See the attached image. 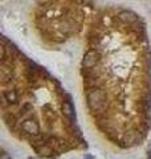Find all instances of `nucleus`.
<instances>
[{"label": "nucleus", "instance_id": "obj_1", "mask_svg": "<svg viewBox=\"0 0 151 159\" xmlns=\"http://www.w3.org/2000/svg\"><path fill=\"white\" fill-rule=\"evenodd\" d=\"M105 99H106V96L99 89H92L88 93V105L92 110H101L105 105Z\"/></svg>", "mask_w": 151, "mask_h": 159}, {"label": "nucleus", "instance_id": "obj_2", "mask_svg": "<svg viewBox=\"0 0 151 159\" xmlns=\"http://www.w3.org/2000/svg\"><path fill=\"white\" fill-rule=\"evenodd\" d=\"M21 127H23V130H24L25 133L31 134V135H37L39 130H40L39 123L34 121V119H25V121L23 122Z\"/></svg>", "mask_w": 151, "mask_h": 159}, {"label": "nucleus", "instance_id": "obj_3", "mask_svg": "<svg viewBox=\"0 0 151 159\" xmlns=\"http://www.w3.org/2000/svg\"><path fill=\"white\" fill-rule=\"evenodd\" d=\"M97 53H95L94 51H89L85 53V56H84V60H82V66L85 69H92L94 65H95V62H97Z\"/></svg>", "mask_w": 151, "mask_h": 159}, {"label": "nucleus", "instance_id": "obj_4", "mask_svg": "<svg viewBox=\"0 0 151 159\" xmlns=\"http://www.w3.org/2000/svg\"><path fill=\"white\" fill-rule=\"evenodd\" d=\"M4 96V99L8 102V103H16L17 102V93L12 90V89H8V90H6L3 93Z\"/></svg>", "mask_w": 151, "mask_h": 159}, {"label": "nucleus", "instance_id": "obj_5", "mask_svg": "<svg viewBox=\"0 0 151 159\" xmlns=\"http://www.w3.org/2000/svg\"><path fill=\"white\" fill-rule=\"evenodd\" d=\"M119 17L123 20V21L126 23H133L137 20V15L133 13V12H130V11H122L119 13Z\"/></svg>", "mask_w": 151, "mask_h": 159}, {"label": "nucleus", "instance_id": "obj_6", "mask_svg": "<svg viewBox=\"0 0 151 159\" xmlns=\"http://www.w3.org/2000/svg\"><path fill=\"white\" fill-rule=\"evenodd\" d=\"M39 154L41 157H48V155H50V154H53V150H52V147L50 146L44 145L41 148H39Z\"/></svg>", "mask_w": 151, "mask_h": 159}, {"label": "nucleus", "instance_id": "obj_7", "mask_svg": "<svg viewBox=\"0 0 151 159\" xmlns=\"http://www.w3.org/2000/svg\"><path fill=\"white\" fill-rule=\"evenodd\" d=\"M64 113H65V116H68L69 118L73 117V107H72V105H70L69 102L64 103Z\"/></svg>", "mask_w": 151, "mask_h": 159}, {"label": "nucleus", "instance_id": "obj_8", "mask_svg": "<svg viewBox=\"0 0 151 159\" xmlns=\"http://www.w3.org/2000/svg\"><path fill=\"white\" fill-rule=\"evenodd\" d=\"M0 159H11V157L8 155V154H6V152H3L2 154V157H0Z\"/></svg>", "mask_w": 151, "mask_h": 159}, {"label": "nucleus", "instance_id": "obj_9", "mask_svg": "<svg viewBox=\"0 0 151 159\" xmlns=\"http://www.w3.org/2000/svg\"><path fill=\"white\" fill-rule=\"evenodd\" d=\"M149 159H151V154H150V155H149Z\"/></svg>", "mask_w": 151, "mask_h": 159}]
</instances>
